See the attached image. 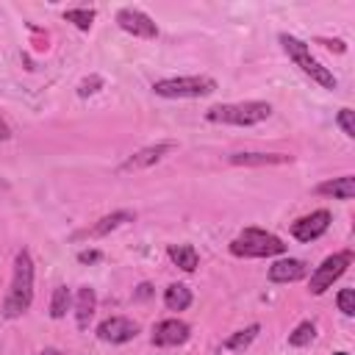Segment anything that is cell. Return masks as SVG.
Returning <instances> with one entry per match:
<instances>
[{"mask_svg": "<svg viewBox=\"0 0 355 355\" xmlns=\"http://www.w3.org/2000/svg\"><path fill=\"white\" fill-rule=\"evenodd\" d=\"M230 252L236 258H269V255H280L286 252V244L261 227H244L233 241H230Z\"/></svg>", "mask_w": 355, "mask_h": 355, "instance_id": "obj_3", "label": "cell"}, {"mask_svg": "<svg viewBox=\"0 0 355 355\" xmlns=\"http://www.w3.org/2000/svg\"><path fill=\"white\" fill-rule=\"evenodd\" d=\"M349 263H352V252H349V250H341V252L327 255V258L313 269V275H311V283H308L311 294H324V291L347 272Z\"/></svg>", "mask_w": 355, "mask_h": 355, "instance_id": "obj_6", "label": "cell"}, {"mask_svg": "<svg viewBox=\"0 0 355 355\" xmlns=\"http://www.w3.org/2000/svg\"><path fill=\"white\" fill-rule=\"evenodd\" d=\"M153 92L158 97L169 100H191V97H205L216 92V80L208 75H183V78H164L153 83Z\"/></svg>", "mask_w": 355, "mask_h": 355, "instance_id": "obj_5", "label": "cell"}, {"mask_svg": "<svg viewBox=\"0 0 355 355\" xmlns=\"http://www.w3.org/2000/svg\"><path fill=\"white\" fill-rule=\"evenodd\" d=\"M333 355H347V352H333Z\"/></svg>", "mask_w": 355, "mask_h": 355, "instance_id": "obj_31", "label": "cell"}, {"mask_svg": "<svg viewBox=\"0 0 355 355\" xmlns=\"http://www.w3.org/2000/svg\"><path fill=\"white\" fill-rule=\"evenodd\" d=\"M150 294H153V286H150V283H141V286H139V291H136V297H139V300H144V297H150Z\"/></svg>", "mask_w": 355, "mask_h": 355, "instance_id": "obj_28", "label": "cell"}, {"mask_svg": "<svg viewBox=\"0 0 355 355\" xmlns=\"http://www.w3.org/2000/svg\"><path fill=\"white\" fill-rule=\"evenodd\" d=\"M69 305H72V294H69V288H67V286H55L53 300H50V316H53V319H64Z\"/></svg>", "mask_w": 355, "mask_h": 355, "instance_id": "obj_20", "label": "cell"}, {"mask_svg": "<svg viewBox=\"0 0 355 355\" xmlns=\"http://www.w3.org/2000/svg\"><path fill=\"white\" fill-rule=\"evenodd\" d=\"M164 305L169 311H186L191 305V288L183 286V283H172L166 291H164Z\"/></svg>", "mask_w": 355, "mask_h": 355, "instance_id": "obj_18", "label": "cell"}, {"mask_svg": "<svg viewBox=\"0 0 355 355\" xmlns=\"http://www.w3.org/2000/svg\"><path fill=\"white\" fill-rule=\"evenodd\" d=\"M125 222H133V214H130V211H114V214H108V216L97 219V225H92L83 236L97 239V236H105V233L116 230V227H119V225H125Z\"/></svg>", "mask_w": 355, "mask_h": 355, "instance_id": "obj_16", "label": "cell"}, {"mask_svg": "<svg viewBox=\"0 0 355 355\" xmlns=\"http://www.w3.org/2000/svg\"><path fill=\"white\" fill-rule=\"evenodd\" d=\"M136 333H139V324L128 316H108L97 324V336L108 344H128L136 338Z\"/></svg>", "mask_w": 355, "mask_h": 355, "instance_id": "obj_8", "label": "cell"}, {"mask_svg": "<svg viewBox=\"0 0 355 355\" xmlns=\"http://www.w3.org/2000/svg\"><path fill=\"white\" fill-rule=\"evenodd\" d=\"M94 308H97V297H94V288L89 286H80L78 294H75V322L80 330L89 327L92 316H94Z\"/></svg>", "mask_w": 355, "mask_h": 355, "instance_id": "obj_14", "label": "cell"}, {"mask_svg": "<svg viewBox=\"0 0 355 355\" xmlns=\"http://www.w3.org/2000/svg\"><path fill=\"white\" fill-rule=\"evenodd\" d=\"M103 255L97 252V250H83V252H78V261L80 263H94V261H100Z\"/></svg>", "mask_w": 355, "mask_h": 355, "instance_id": "obj_26", "label": "cell"}, {"mask_svg": "<svg viewBox=\"0 0 355 355\" xmlns=\"http://www.w3.org/2000/svg\"><path fill=\"white\" fill-rule=\"evenodd\" d=\"M6 139H11V128L6 119H0V141H6Z\"/></svg>", "mask_w": 355, "mask_h": 355, "instance_id": "obj_29", "label": "cell"}, {"mask_svg": "<svg viewBox=\"0 0 355 355\" xmlns=\"http://www.w3.org/2000/svg\"><path fill=\"white\" fill-rule=\"evenodd\" d=\"M189 338V324L180 319H164L153 327V344L155 347H178Z\"/></svg>", "mask_w": 355, "mask_h": 355, "instance_id": "obj_11", "label": "cell"}, {"mask_svg": "<svg viewBox=\"0 0 355 355\" xmlns=\"http://www.w3.org/2000/svg\"><path fill=\"white\" fill-rule=\"evenodd\" d=\"M64 19L72 22L75 28H80V31H89L92 22H94V8H67Z\"/></svg>", "mask_w": 355, "mask_h": 355, "instance_id": "obj_21", "label": "cell"}, {"mask_svg": "<svg viewBox=\"0 0 355 355\" xmlns=\"http://www.w3.org/2000/svg\"><path fill=\"white\" fill-rule=\"evenodd\" d=\"M100 86H103V78H100V75H92V78L80 80V86H78V94H80V97H89V94L100 92Z\"/></svg>", "mask_w": 355, "mask_h": 355, "instance_id": "obj_25", "label": "cell"}, {"mask_svg": "<svg viewBox=\"0 0 355 355\" xmlns=\"http://www.w3.org/2000/svg\"><path fill=\"white\" fill-rule=\"evenodd\" d=\"M280 44H283V50L288 53V58L311 78V80H316L322 89H336L338 86V80H336V75L311 53V47L305 44V42H300L297 36H288V33H280Z\"/></svg>", "mask_w": 355, "mask_h": 355, "instance_id": "obj_2", "label": "cell"}, {"mask_svg": "<svg viewBox=\"0 0 355 355\" xmlns=\"http://www.w3.org/2000/svg\"><path fill=\"white\" fill-rule=\"evenodd\" d=\"M336 302H338V311L344 316H352L355 313V288H341L338 297H336Z\"/></svg>", "mask_w": 355, "mask_h": 355, "instance_id": "obj_23", "label": "cell"}, {"mask_svg": "<svg viewBox=\"0 0 355 355\" xmlns=\"http://www.w3.org/2000/svg\"><path fill=\"white\" fill-rule=\"evenodd\" d=\"M175 141H158V144H150V147H141L139 153L128 155L122 164H119V172H139V169H147L158 161H164L169 153H175Z\"/></svg>", "mask_w": 355, "mask_h": 355, "instance_id": "obj_7", "label": "cell"}, {"mask_svg": "<svg viewBox=\"0 0 355 355\" xmlns=\"http://www.w3.org/2000/svg\"><path fill=\"white\" fill-rule=\"evenodd\" d=\"M36 355H64L61 349H53V347H47V349H42V352H36Z\"/></svg>", "mask_w": 355, "mask_h": 355, "instance_id": "obj_30", "label": "cell"}, {"mask_svg": "<svg viewBox=\"0 0 355 355\" xmlns=\"http://www.w3.org/2000/svg\"><path fill=\"white\" fill-rule=\"evenodd\" d=\"M116 22H119L122 31H128L133 36H141V39H155L158 36V25L139 8H119Z\"/></svg>", "mask_w": 355, "mask_h": 355, "instance_id": "obj_10", "label": "cell"}, {"mask_svg": "<svg viewBox=\"0 0 355 355\" xmlns=\"http://www.w3.org/2000/svg\"><path fill=\"white\" fill-rule=\"evenodd\" d=\"M166 252H169V261L175 266H180L183 272H194L197 263H200V255H197V250L191 244H172Z\"/></svg>", "mask_w": 355, "mask_h": 355, "instance_id": "obj_17", "label": "cell"}, {"mask_svg": "<svg viewBox=\"0 0 355 355\" xmlns=\"http://www.w3.org/2000/svg\"><path fill=\"white\" fill-rule=\"evenodd\" d=\"M230 164H236V166H275V164H291V155H286V153H233Z\"/></svg>", "mask_w": 355, "mask_h": 355, "instance_id": "obj_13", "label": "cell"}, {"mask_svg": "<svg viewBox=\"0 0 355 355\" xmlns=\"http://www.w3.org/2000/svg\"><path fill=\"white\" fill-rule=\"evenodd\" d=\"M319 194H327V197H336V200H352L355 197V178L352 175H341V178H333V180H324L316 186Z\"/></svg>", "mask_w": 355, "mask_h": 355, "instance_id": "obj_15", "label": "cell"}, {"mask_svg": "<svg viewBox=\"0 0 355 355\" xmlns=\"http://www.w3.org/2000/svg\"><path fill=\"white\" fill-rule=\"evenodd\" d=\"M336 122H338V128L344 130V136H355V111L352 108H341L338 111V116H336Z\"/></svg>", "mask_w": 355, "mask_h": 355, "instance_id": "obj_24", "label": "cell"}, {"mask_svg": "<svg viewBox=\"0 0 355 355\" xmlns=\"http://www.w3.org/2000/svg\"><path fill=\"white\" fill-rule=\"evenodd\" d=\"M313 336H316V324H313V322H302V324H297L294 333L288 336V344H291V347H305V344L313 341Z\"/></svg>", "mask_w": 355, "mask_h": 355, "instance_id": "obj_22", "label": "cell"}, {"mask_svg": "<svg viewBox=\"0 0 355 355\" xmlns=\"http://www.w3.org/2000/svg\"><path fill=\"white\" fill-rule=\"evenodd\" d=\"M272 114V105L263 100H247V103H225V105H211L205 116L211 122L222 125H258Z\"/></svg>", "mask_w": 355, "mask_h": 355, "instance_id": "obj_4", "label": "cell"}, {"mask_svg": "<svg viewBox=\"0 0 355 355\" xmlns=\"http://www.w3.org/2000/svg\"><path fill=\"white\" fill-rule=\"evenodd\" d=\"M31 302H33V258L28 250H19L14 255V275L8 294L3 300V316L17 319L31 308Z\"/></svg>", "mask_w": 355, "mask_h": 355, "instance_id": "obj_1", "label": "cell"}, {"mask_svg": "<svg viewBox=\"0 0 355 355\" xmlns=\"http://www.w3.org/2000/svg\"><path fill=\"white\" fill-rule=\"evenodd\" d=\"M258 330H261L258 324H247L244 330H236L233 336H227L222 347H225V349H230V352H241V349H247V347H250V344L255 341Z\"/></svg>", "mask_w": 355, "mask_h": 355, "instance_id": "obj_19", "label": "cell"}, {"mask_svg": "<svg viewBox=\"0 0 355 355\" xmlns=\"http://www.w3.org/2000/svg\"><path fill=\"white\" fill-rule=\"evenodd\" d=\"M327 227H330V211L319 208V211H311L308 216H300L291 225V236L297 241H316Z\"/></svg>", "mask_w": 355, "mask_h": 355, "instance_id": "obj_9", "label": "cell"}, {"mask_svg": "<svg viewBox=\"0 0 355 355\" xmlns=\"http://www.w3.org/2000/svg\"><path fill=\"white\" fill-rule=\"evenodd\" d=\"M305 275H308V263L300 258H283V261H275L269 266L272 283H294V280H302Z\"/></svg>", "mask_w": 355, "mask_h": 355, "instance_id": "obj_12", "label": "cell"}, {"mask_svg": "<svg viewBox=\"0 0 355 355\" xmlns=\"http://www.w3.org/2000/svg\"><path fill=\"white\" fill-rule=\"evenodd\" d=\"M322 44H327V47H330V50H336V53H344V50H347V47H344V42H338V39H336V42L322 39Z\"/></svg>", "mask_w": 355, "mask_h": 355, "instance_id": "obj_27", "label": "cell"}]
</instances>
